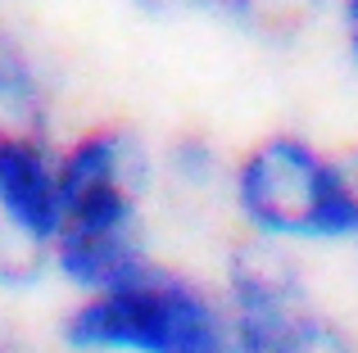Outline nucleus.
<instances>
[{
    "instance_id": "f8f14e48",
    "label": "nucleus",
    "mask_w": 358,
    "mask_h": 353,
    "mask_svg": "<svg viewBox=\"0 0 358 353\" xmlns=\"http://www.w3.org/2000/svg\"><path fill=\"white\" fill-rule=\"evenodd\" d=\"M354 336H358V326H354Z\"/></svg>"
},
{
    "instance_id": "1a4fd4ad",
    "label": "nucleus",
    "mask_w": 358,
    "mask_h": 353,
    "mask_svg": "<svg viewBox=\"0 0 358 353\" xmlns=\"http://www.w3.org/2000/svg\"><path fill=\"white\" fill-rule=\"evenodd\" d=\"M336 14V32H341V50L350 59V68L358 73V0H331Z\"/></svg>"
},
{
    "instance_id": "9b49d317",
    "label": "nucleus",
    "mask_w": 358,
    "mask_h": 353,
    "mask_svg": "<svg viewBox=\"0 0 358 353\" xmlns=\"http://www.w3.org/2000/svg\"><path fill=\"white\" fill-rule=\"evenodd\" d=\"M350 168H354V176H358V150H350Z\"/></svg>"
},
{
    "instance_id": "20e7f679",
    "label": "nucleus",
    "mask_w": 358,
    "mask_h": 353,
    "mask_svg": "<svg viewBox=\"0 0 358 353\" xmlns=\"http://www.w3.org/2000/svg\"><path fill=\"white\" fill-rule=\"evenodd\" d=\"M213 285L236 353H322V345L345 326L317 299L308 267L286 249L236 240Z\"/></svg>"
},
{
    "instance_id": "423d86ee",
    "label": "nucleus",
    "mask_w": 358,
    "mask_h": 353,
    "mask_svg": "<svg viewBox=\"0 0 358 353\" xmlns=\"http://www.w3.org/2000/svg\"><path fill=\"white\" fill-rule=\"evenodd\" d=\"M55 105H59V82L50 63L32 50V41L0 23V127L55 132Z\"/></svg>"
},
{
    "instance_id": "39448f33",
    "label": "nucleus",
    "mask_w": 358,
    "mask_h": 353,
    "mask_svg": "<svg viewBox=\"0 0 358 353\" xmlns=\"http://www.w3.org/2000/svg\"><path fill=\"white\" fill-rule=\"evenodd\" d=\"M59 231V136L0 127V240L50 258Z\"/></svg>"
},
{
    "instance_id": "7ed1b4c3",
    "label": "nucleus",
    "mask_w": 358,
    "mask_h": 353,
    "mask_svg": "<svg viewBox=\"0 0 358 353\" xmlns=\"http://www.w3.org/2000/svg\"><path fill=\"white\" fill-rule=\"evenodd\" d=\"M59 353H236L218 285L150 254L55 317Z\"/></svg>"
},
{
    "instance_id": "0eeeda50",
    "label": "nucleus",
    "mask_w": 358,
    "mask_h": 353,
    "mask_svg": "<svg viewBox=\"0 0 358 353\" xmlns=\"http://www.w3.org/2000/svg\"><path fill=\"white\" fill-rule=\"evenodd\" d=\"M159 5L209 14V18L236 23V27H245V32H259V36H290L313 14H327L331 0H159Z\"/></svg>"
},
{
    "instance_id": "6e6552de",
    "label": "nucleus",
    "mask_w": 358,
    "mask_h": 353,
    "mask_svg": "<svg viewBox=\"0 0 358 353\" xmlns=\"http://www.w3.org/2000/svg\"><path fill=\"white\" fill-rule=\"evenodd\" d=\"M155 172L159 190L173 186L182 195H218L227 181V154H218V145L209 136H177L164 150H155Z\"/></svg>"
},
{
    "instance_id": "9d476101",
    "label": "nucleus",
    "mask_w": 358,
    "mask_h": 353,
    "mask_svg": "<svg viewBox=\"0 0 358 353\" xmlns=\"http://www.w3.org/2000/svg\"><path fill=\"white\" fill-rule=\"evenodd\" d=\"M0 353H27L23 345H18L14 336H5V331H0Z\"/></svg>"
},
{
    "instance_id": "f257e3e1",
    "label": "nucleus",
    "mask_w": 358,
    "mask_h": 353,
    "mask_svg": "<svg viewBox=\"0 0 358 353\" xmlns=\"http://www.w3.org/2000/svg\"><path fill=\"white\" fill-rule=\"evenodd\" d=\"M159 195L155 150L136 127L100 118L59 136V231L50 240V281L96 294L145 263L150 200Z\"/></svg>"
},
{
    "instance_id": "f03ea898",
    "label": "nucleus",
    "mask_w": 358,
    "mask_h": 353,
    "mask_svg": "<svg viewBox=\"0 0 358 353\" xmlns=\"http://www.w3.org/2000/svg\"><path fill=\"white\" fill-rule=\"evenodd\" d=\"M222 204L236 218L241 240L295 258L304 249L358 254V176L350 150L341 154L308 132L277 127L227 154Z\"/></svg>"
}]
</instances>
